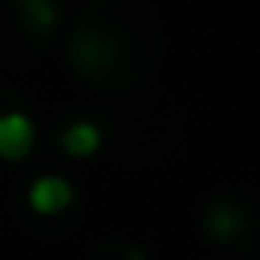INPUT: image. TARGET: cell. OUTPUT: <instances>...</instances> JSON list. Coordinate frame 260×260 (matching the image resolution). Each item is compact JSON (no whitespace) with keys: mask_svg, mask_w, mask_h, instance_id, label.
I'll list each match as a JSON object with an SVG mask.
<instances>
[{"mask_svg":"<svg viewBox=\"0 0 260 260\" xmlns=\"http://www.w3.org/2000/svg\"><path fill=\"white\" fill-rule=\"evenodd\" d=\"M36 143V125L22 111L0 114V157L4 160H25Z\"/></svg>","mask_w":260,"mask_h":260,"instance_id":"obj_1","label":"cell"},{"mask_svg":"<svg viewBox=\"0 0 260 260\" xmlns=\"http://www.w3.org/2000/svg\"><path fill=\"white\" fill-rule=\"evenodd\" d=\"M72 200H75V189L57 175H43V178H36L29 185V207L36 214H43V217H54V214L68 210Z\"/></svg>","mask_w":260,"mask_h":260,"instance_id":"obj_2","label":"cell"},{"mask_svg":"<svg viewBox=\"0 0 260 260\" xmlns=\"http://www.w3.org/2000/svg\"><path fill=\"white\" fill-rule=\"evenodd\" d=\"M61 150H64L68 157H75V160L93 157V153L100 150V128H96L93 121H75V125H68V128L61 132Z\"/></svg>","mask_w":260,"mask_h":260,"instance_id":"obj_3","label":"cell"},{"mask_svg":"<svg viewBox=\"0 0 260 260\" xmlns=\"http://www.w3.org/2000/svg\"><path fill=\"white\" fill-rule=\"evenodd\" d=\"M207 232H210L214 242H232L242 232V214L232 203H214L207 210Z\"/></svg>","mask_w":260,"mask_h":260,"instance_id":"obj_4","label":"cell"},{"mask_svg":"<svg viewBox=\"0 0 260 260\" xmlns=\"http://www.w3.org/2000/svg\"><path fill=\"white\" fill-rule=\"evenodd\" d=\"M111 57H114V47H111L104 36H82V40L75 43V64H79L82 72L104 68V64H111Z\"/></svg>","mask_w":260,"mask_h":260,"instance_id":"obj_5","label":"cell"},{"mask_svg":"<svg viewBox=\"0 0 260 260\" xmlns=\"http://www.w3.org/2000/svg\"><path fill=\"white\" fill-rule=\"evenodd\" d=\"M18 4H22V18H25L29 29L50 32V29L57 25V11H54L50 0H18Z\"/></svg>","mask_w":260,"mask_h":260,"instance_id":"obj_6","label":"cell"},{"mask_svg":"<svg viewBox=\"0 0 260 260\" xmlns=\"http://www.w3.org/2000/svg\"><path fill=\"white\" fill-rule=\"evenodd\" d=\"M125 260H146V256H143L139 249H128V253H125Z\"/></svg>","mask_w":260,"mask_h":260,"instance_id":"obj_7","label":"cell"}]
</instances>
